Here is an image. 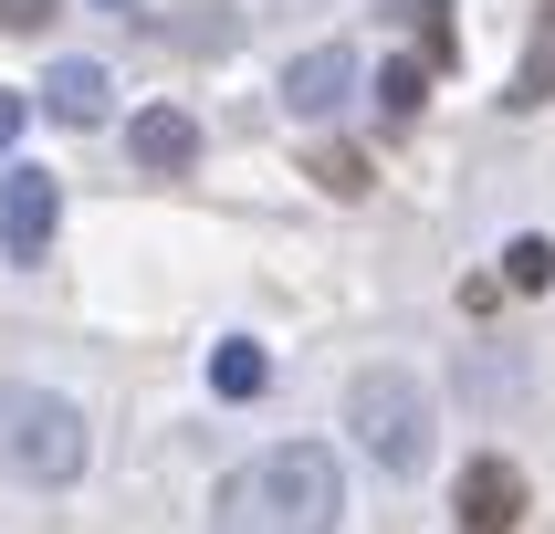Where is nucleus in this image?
Here are the masks:
<instances>
[{
	"mask_svg": "<svg viewBox=\"0 0 555 534\" xmlns=\"http://www.w3.org/2000/svg\"><path fill=\"white\" fill-rule=\"evenodd\" d=\"M105 63H53V74H42V116L53 126H105Z\"/></svg>",
	"mask_w": 555,
	"mask_h": 534,
	"instance_id": "8",
	"label": "nucleus"
},
{
	"mask_svg": "<svg viewBox=\"0 0 555 534\" xmlns=\"http://www.w3.org/2000/svg\"><path fill=\"white\" fill-rule=\"evenodd\" d=\"M525 524V471L514 461H462V534H514Z\"/></svg>",
	"mask_w": 555,
	"mask_h": 534,
	"instance_id": "6",
	"label": "nucleus"
},
{
	"mask_svg": "<svg viewBox=\"0 0 555 534\" xmlns=\"http://www.w3.org/2000/svg\"><path fill=\"white\" fill-rule=\"evenodd\" d=\"M503 283H514V294H545L555 283V242L545 231H514V242H503Z\"/></svg>",
	"mask_w": 555,
	"mask_h": 534,
	"instance_id": "12",
	"label": "nucleus"
},
{
	"mask_svg": "<svg viewBox=\"0 0 555 534\" xmlns=\"http://www.w3.org/2000/svg\"><path fill=\"white\" fill-rule=\"evenodd\" d=\"M346 513V482H336V451L314 440H273L251 451L210 503V534H336Z\"/></svg>",
	"mask_w": 555,
	"mask_h": 534,
	"instance_id": "1",
	"label": "nucleus"
},
{
	"mask_svg": "<svg viewBox=\"0 0 555 534\" xmlns=\"http://www.w3.org/2000/svg\"><path fill=\"white\" fill-rule=\"evenodd\" d=\"M346 430H357V451H367L388 482H409V471H430V399H420V377L377 367L346 388Z\"/></svg>",
	"mask_w": 555,
	"mask_h": 534,
	"instance_id": "3",
	"label": "nucleus"
},
{
	"mask_svg": "<svg viewBox=\"0 0 555 534\" xmlns=\"http://www.w3.org/2000/svg\"><path fill=\"white\" fill-rule=\"evenodd\" d=\"M262 377H273V367H262L251 336H220L210 346V388H220V399H262Z\"/></svg>",
	"mask_w": 555,
	"mask_h": 534,
	"instance_id": "10",
	"label": "nucleus"
},
{
	"mask_svg": "<svg viewBox=\"0 0 555 534\" xmlns=\"http://www.w3.org/2000/svg\"><path fill=\"white\" fill-rule=\"evenodd\" d=\"M22 116H31V94H0V157H11V136H22Z\"/></svg>",
	"mask_w": 555,
	"mask_h": 534,
	"instance_id": "15",
	"label": "nucleus"
},
{
	"mask_svg": "<svg viewBox=\"0 0 555 534\" xmlns=\"http://www.w3.org/2000/svg\"><path fill=\"white\" fill-rule=\"evenodd\" d=\"M346 94H357V53H346V42H314V53L283 63V105H294V116H336Z\"/></svg>",
	"mask_w": 555,
	"mask_h": 534,
	"instance_id": "7",
	"label": "nucleus"
},
{
	"mask_svg": "<svg viewBox=\"0 0 555 534\" xmlns=\"http://www.w3.org/2000/svg\"><path fill=\"white\" fill-rule=\"evenodd\" d=\"M53 220H63V188L42 179V168H0V251H11V262H42Z\"/></svg>",
	"mask_w": 555,
	"mask_h": 534,
	"instance_id": "4",
	"label": "nucleus"
},
{
	"mask_svg": "<svg viewBox=\"0 0 555 534\" xmlns=\"http://www.w3.org/2000/svg\"><path fill=\"white\" fill-rule=\"evenodd\" d=\"M545 94H555V0H545V22H534L525 63H514V84H503V105H514V116H534Z\"/></svg>",
	"mask_w": 555,
	"mask_h": 534,
	"instance_id": "9",
	"label": "nucleus"
},
{
	"mask_svg": "<svg viewBox=\"0 0 555 534\" xmlns=\"http://www.w3.org/2000/svg\"><path fill=\"white\" fill-rule=\"evenodd\" d=\"M53 22V0H0V31H42Z\"/></svg>",
	"mask_w": 555,
	"mask_h": 534,
	"instance_id": "14",
	"label": "nucleus"
},
{
	"mask_svg": "<svg viewBox=\"0 0 555 534\" xmlns=\"http://www.w3.org/2000/svg\"><path fill=\"white\" fill-rule=\"evenodd\" d=\"M305 168H314L325 188H336V199H367V157H357V147H314Z\"/></svg>",
	"mask_w": 555,
	"mask_h": 534,
	"instance_id": "13",
	"label": "nucleus"
},
{
	"mask_svg": "<svg viewBox=\"0 0 555 534\" xmlns=\"http://www.w3.org/2000/svg\"><path fill=\"white\" fill-rule=\"evenodd\" d=\"M94 11H137V0H94Z\"/></svg>",
	"mask_w": 555,
	"mask_h": 534,
	"instance_id": "16",
	"label": "nucleus"
},
{
	"mask_svg": "<svg viewBox=\"0 0 555 534\" xmlns=\"http://www.w3.org/2000/svg\"><path fill=\"white\" fill-rule=\"evenodd\" d=\"M0 471L63 493L85 471V408L53 399V388H31V377H0Z\"/></svg>",
	"mask_w": 555,
	"mask_h": 534,
	"instance_id": "2",
	"label": "nucleus"
},
{
	"mask_svg": "<svg viewBox=\"0 0 555 534\" xmlns=\"http://www.w3.org/2000/svg\"><path fill=\"white\" fill-rule=\"evenodd\" d=\"M126 157H137L147 179H189V168H199V116H189V105H137V116H126Z\"/></svg>",
	"mask_w": 555,
	"mask_h": 534,
	"instance_id": "5",
	"label": "nucleus"
},
{
	"mask_svg": "<svg viewBox=\"0 0 555 534\" xmlns=\"http://www.w3.org/2000/svg\"><path fill=\"white\" fill-rule=\"evenodd\" d=\"M420 105H430V63H377V116H388V126H409V116H420Z\"/></svg>",
	"mask_w": 555,
	"mask_h": 534,
	"instance_id": "11",
	"label": "nucleus"
}]
</instances>
